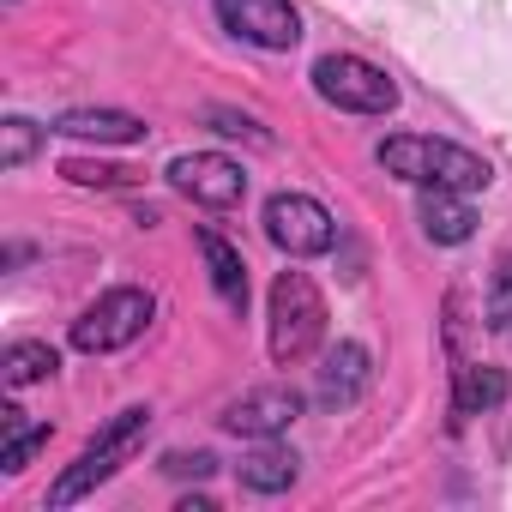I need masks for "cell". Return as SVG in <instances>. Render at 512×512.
Returning <instances> with one entry per match:
<instances>
[{"instance_id":"cell-1","label":"cell","mask_w":512,"mask_h":512,"mask_svg":"<svg viewBox=\"0 0 512 512\" xmlns=\"http://www.w3.org/2000/svg\"><path fill=\"white\" fill-rule=\"evenodd\" d=\"M380 169L398 175V181H410V187H452V193H482L494 181V169L476 151H464L452 139H422V133L386 139L380 145Z\"/></svg>"},{"instance_id":"cell-2","label":"cell","mask_w":512,"mask_h":512,"mask_svg":"<svg viewBox=\"0 0 512 512\" xmlns=\"http://www.w3.org/2000/svg\"><path fill=\"white\" fill-rule=\"evenodd\" d=\"M145 434H151V410H145V404H127L121 416H109V422L97 428V440H91V446L61 470V476H55L49 506L61 512V506H79L85 494H97V488H103V482H109V476L139 452V446H145Z\"/></svg>"},{"instance_id":"cell-3","label":"cell","mask_w":512,"mask_h":512,"mask_svg":"<svg viewBox=\"0 0 512 512\" xmlns=\"http://www.w3.org/2000/svg\"><path fill=\"white\" fill-rule=\"evenodd\" d=\"M266 320H272V332H266L272 362H278V368L308 362V356L320 350V338H326V296L314 290V278H308V272H278Z\"/></svg>"},{"instance_id":"cell-4","label":"cell","mask_w":512,"mask_h":512,"mask_svg":"<svg viewBox=\"0 0 512 512\" xmlns=\"http://www.w3.org/2000/svg\"><path fill=\"white\" fill-rule=\"evenodd\" d=\"M151 314H157L151 290L121 284V290L97 296V302L73 320V350H79V356H115V350H127L133 338H145Z\"/></svg>"},{"instance_id":"cell-5","label":"cell","mask_w":512,"mask_h":512,"mask_svg":"<svg viewBox=\"0 0 512 512\" xmlns=\"http://www.w3.org/2000/svg\"><path fill=\"white\" fill-rule=\"evenodd\" d=\"M314 91L332 109H344V115H392L398 109V85L374 61H362V55H326V61H314Z\"/></svg>"},{"instance_id":"cell-6","label":"cell","mask_w":512,"mask_h":512,"mask_svg":"<svg viewBox=\"0 0 512 512\" xmlns=\"http://www.w3.org/2000/svg\"><path fill=\"white\" fill-rule=\"evenodd\" d=\"M266 235H272V247L290 253V260H314V253H332L338 223L308 193H272L266 199Z\"/></svg>"},{"instance_id":"cell-7","label":"cell","mask_w":512,"mask_h":512,"mask_svg":"<svg viewBox=\"0 0 512 512\" xmlns=\"http://www.w3.org/2000/svg\"><path fill=\"white\" fill-rule=\"evenodd\" d=\"M217 25L253 49H296L302 43V13L290 0H217Z\"/></svg>"},{"instance_id":"cell-8","label":"cell","mask_w":512,"mask_h":512,"mask_svg":"<svg viewBox=\"0 0 512 512\" xmlns=\"http://www.w3.org/2000/svg\"><path fill=\"white\" fill-rule=\"evenodd\" d=\"M169 187L187 193V199L205 205V211H229V205H241V193H247V169L229 163V157H217V151H193V157H175V163H169Z\"/></svg>"},{"instance_id":"cell-9","label":"cell","mask_w":512,"mask_h":512,"mask_svg":"<svg viewBox=\"0 0 512 512\" xmlns=\"http://www.w3.org/2000/svg\"><path fill=\"white\" fill-rule=\"evenodd\" d=\"M296 416H302V392H290V386H260V392H247V398L229 404L223 428L241 434V440H278L284 428H296Z\"/></svg>"},{"instance_id":"cell-10","label":"cell","mask_w":512,"mask_h":512,"mask_svg":"<svg viewBox=\"0 0 512 512\" xmlns=\"http://www.w3.org/2000/svg\"><path fill=\"white\" fill-rule=\"evenodd\" d=\"M368 380H374V356H368V344L344 338L338 350H326V368H320V380H314V398H320L326 410H350V404L368 392Z\"/></svg>"},{"instance_id":"cell-11","label":"cell","mask_w":512,"mask_h":512,"mask_svg":"<svg viewBox=\"0 0 512 512\" xmlns=\"http://www.w3.org/2000/svg\"><path fill=\"white\" fill-rule=\"evenodd\" d=\"M49 133H61V139H97V145H139L145 121L127 115V109H67V115H55Z\"/></svg>"},{"instance_id":"cell-12","label":"cell","mask_w":512,"mask_h":512,"mask_svg":"<svg viewBox=\"0 0 512 512\" xmlns=\"http://www.w3.org/2000/svg\"><path fill=\"white\" fill-rule=\"evenodd\" d=\"M422 235L440 241V247H458L476 235V211H470V193H452V187H422Z\"/></svg>"},{"instance_id":"cell-13","label":"cell","mask_w":512,"mask_h":512,"mask_svg":"<svg viewBox=\"0 0 512 512\" xmlns=\"http://www.w3.org/2000/svg\"><path fill=\"white\" fill-rule=\"evenodd\" d=\"M199 253H205V272H211V290L241 314L247 308V260H241V247H229L217 229H199Z\"/></svg>"},{"instance_id":"cell-14","label":"cell","mask_w":512,"mask_h":512,"mask_svg":"<svg viewBox=\"0 0 512 512\" xmlns=\"http://www.w3.org/2000/svg\"><path fill=\"white\" fill-rule=\"evenodd\" d=\"M296 476H302V458L290 446H260V452L241 458V488L247 494H284V488H296Z\"/></svg>"},{"instance_id":"cell-15","label":"cell","mask_w":512,"mask_h":512,"mask_svg":"<svg viewBox=\"0 0 512 512\" xmlns=\"http://www.w3.org/2000/svg\"><path fill=\"white\" fill-rule=\"evenodd\" d=\"M61 368V356L49 350V344H37V338H19V344H7V356H0V374H7V386L19 392V386H37V380H49Z\"/></svg>"},{"instance_id":"cell-16","label":"cell","mask_w":512,"mask_h":512,"mask_svg":"<svg viewBox=\"0 0 512 512\" xmlns=\"http://www.w3.org/2000/svg\"><path fill=\"white\" fill-rule=\"evenodd\" d=\"M506 398V374L500 368H458V386H452V410L458 416H482Z\"/></svg>"},{"instance_id":"cell-17","label":"cell","mask_w":512,"mask_h":512,"mask_svg":"<svg viewBox=\"0 0 512 512\" xmlns=\"http://www.w3.org/2000/svg\"><path fill=\"white\" fill-rule=\"evenodd\" d=\"M0 169H25L31 157H37V145H43V127L37 121H25V115H7V127H0Z\"/></svg>"},{"instance_id":"cell-18","label":"cell","mask_w":512,"mask_h":512,"mask_svg":"<svg viewBox=\"0 0 512 512\" xmlns=\"http://www.w3.org/2000/svg\"><path fill=\"white\" fill-rule=\"evenodd\" d=\"M43 446H49V422H31V428L19 422V428H7V446H0V470L19 476V470H25Z\"/></svg>"},{"instance_id":"cell-19","label":"cell","mask_w":512,"mask_h":512,"mask_svg":"<svg viewBox=\"0 0 512 512\" xmlns=\"http://www.w3.org/2000/svg\"><path fill=\"white\" fill-rule=\"evenodd\" d=\"M488 326L494 332H512V253L494 266V278H488Z\"/></svg>"},{"instance_id":"cell-20","label":"cell","mask_w":512,"mask_h":512,"mask_svg":"<svg viewBox=\"0 0 512 512\" xmlns=\"http://www.w3.org/2000/svg\"><path fill=\"white\" fill-rule=\"evenodd\" d=\"M61 175H67L73 187H127V181H133L127 169H115V163H85V157L61 163Z\"/></svg>"},{"instance_id":"cell-21","label":"cell","mask_w":512,"mask_h":512,"mask_svg":"<svg viewBox=\"0 0 512 512\" xmlns=\"http://www.w3.org/2000/svg\"><path fill=\"white\" fill-rule=\"evenodd\" d=\"M205 121H211V133H229V139H253V145H266V127L253 121V115H235V109H205Z\"/></svg>"},{"instance_id":"cell-22","label":"cell","mask_w":512,"mask_h":512,"mask_svg":"<svg viewBox=\"0 0 512 512\" xmlns=\"http://www.w3.org/2000/svg\"><path fill=\"white\" fill-rule=\"evenodd\" d=\"M163 470H169V476H211V470H217V458H211V452H169V458H163Z\"/></svg>"}]
</instances>
